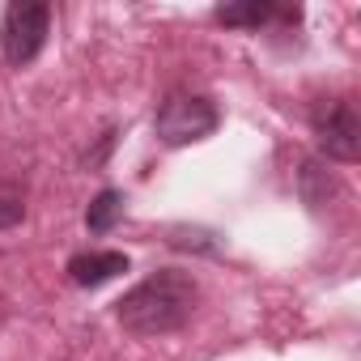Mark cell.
Returning a JSON list of instances; mask_svg holds the SVG:
<instances>
[{
    "label": "cell",
    "mask_w": 361,
    "mask_h": 361,
    "mask_svg": "<svg viewBox=\"0 0 361 361\" xmlns=\"http://www.w3.org/2000/svg\"><path fill=\"white\" fill-rule=\"evenodd\" d=\"M119 217H123V192H115V188L98 192V196L90 200V209H85V226H90L94 234L115 230V221H119Z\"/></svg>",
    "instance_id": "cell-7"
},
{
    "label": "cell",
    "mask_w": 361,
    "mask_h": 361,
    "mask_svg": "<svg viewBox=\"0 0 361 361\" xmlns=\"http://www.w3.org/2000/svg\"><path fill=\"white\" fill-rule=\"evenodd\" d=\"M217 123H221V115H217L213 98H204V94H188V90H174V94H166V102L157 106L153 132H157L161 145L183 149V145H196V140L213 136Z\"/></svg>",
    "instance_id": "cell-2"
},
{
    "label": "cell",
    "mask_w": 361,
    "mask_h": 361,
    "mask_svg": "<svg viewBox=\"0 0 361 361\" xmlns=\"http://www.w3.org/2000/svg\"><path fill=\"white\" fill-rule=\"evenodd\" d=\"M196 302H200V285L188 272L157 268L115 302V319L132 336H166L192 319Z\"/></svg>",
    "instance_id": "cell-1"
},
{
    "label": "cell",
    "mask_w": 361,
    "mask_h": 361,
    "mask_svg": "<svg viewBox=\"0 0 361 361\" xmlns=\"http://www.w3.org/2000/svg\"><path fill=\"white\" fill-rule=\"evenodd\" d=\"M47 35H51V9L43 0H13L5 9V22H0V51L13 68H22L43 51Z\"/></svg>",
    "instance_id": "cell-4"
},
{
    "label": "cell",
    "mask_w": 361,
    "mask_h": 361,
    "mask_svg": "<svg viewBox=\"0 0 361 361\" xmlns=\"http://www.w3.org/2000/svg\"><path fill=\"white\" fill-rule=\"evenodd\" d=\"M217 22H221V26H238V30H264V26H272V22L298 26V22H302V9L272 5V0H243V5H221V9H217Z\"/></svg>",
    "instance_id": "cell-5"
},
{
    "label": "cell",
    "mask_w": 361,
    "mask_h": 361,
    "mask_svg": "<svg viewBox=\"0 0 361 361\" xmlns=\"http://www.w3.org/2000/svg\"><path fill=\"white\" fill-rule=\"evenodd\" d=\"M310 132L323 157L353 166L361 157V115L348 98H323L310 111Z\"/></svg>",
    "instance_id": "cell-3"
},
{
    "label": "cell",
    "mask_w": 361,
    "mask_h": 361,
    "mask_svg": "<svg viewBox=\"0 0 361 361\" xmlns=\"http://www.w3.org/2000/svg\"><path fill=\"white\" fill-rule=\"evenodd\" d=\"M119 272H128V255L123 251H77L68 259V281L77 289H98V285L115 281Z\"/></svg>",
    "instance_id": "cell-6"
},
{
    "label": "cell",
    "mask_w": 361,
    "mask_h": 361,
    "mask_svg": "<svg viewBox=\"0 0 361 361\" xmlns=\"http://www.w3.org/2000/svg\"><path fill=\"white\" fill-rule=\"evenodd\" d=\"M22 217H26V204H22V196H18V192H0V230H13V226H22Z\"/></svg>",
    "instance_id": "cell-8"
}]
</instances>
